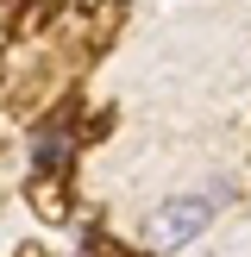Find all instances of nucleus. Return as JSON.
Listing matches in <instances>:
<instances>
[{
    "instance_id": "nucleus-1",
    "label": "nucleus",
    "mask_w": 251,
    "mask_h": 257,
    "mask_svg": "<svg viewBox=\"0 0 251 257\" xmlns=\"http://www.w3.org/2000/svg\"><path fill=\"white\" fill-rule=\"evenodd\" d=\"M220 201H226V188H220V182H213V188H195V195L163 201V207L151 213V251H188V245H195V238L213 226Z\"/></svg>"
},
{
    "instance_id": "nucleus-2",
    "label": "nucleus",
    "mask_w": 251,
    "mask_h": 257,
    "mask_svg": "<svg viewBox=\"0 0 251 257\" xmlns=\"http://www.w3.org/2000/svg\"><path fill=\"white\" fill-rule=\"evenodd\" d=\"M75 157V145H69V132H44V138H38V145H32V170L38 176H50V170H63V163H69Z\"/></svg>"
},
{
    "instance_id": "nucleus-3",
    "label": "nucleus",
    "mask_w": 251,
    "mask_h": 257,
    "mask_svg": "<svg viewBox=\"0 0 251 257\" xmlns=\"http://www.w3.org/2000/svg\"><path fill=\"white\" fill-rule=\"evenodd\" d=\"M32 207H38V220H69V201H63V182H57V176H38Z\"/></svg>"
},
{
    "instance_id": "nucleus-4",
    "label": "nucleus",
    "mask_w": 251,
    "mask_h": 257,
    "mask_svg": "<svg viewBox=\"0 0 251 257\" xmlns=\"http://www.w3.org/2000/svg\"><path fill=\"white\" fill-rule=\"evenodd\" d=\"M19 257H44V251H38V245H32V251H19Z\"/></svg>"
}]
</instances>
